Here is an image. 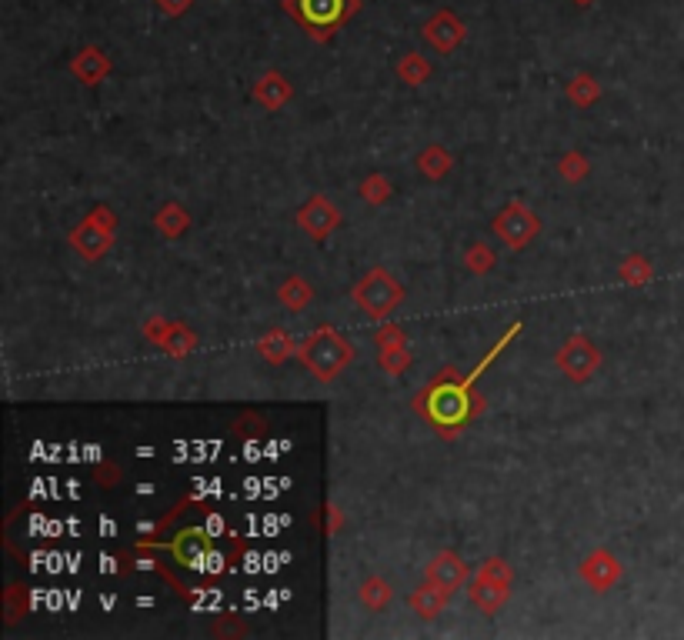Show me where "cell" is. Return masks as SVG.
I'll return each instance as SVG.
<instances>
[{"instance_id":"obj_1","label":"cell","mask_w":684,"mask_h":640,"mask_svg":"<svg viewBox=\"0 0 684 640\" xmlns=\"http://www.w3.org/2000/svg\"><path fill=\"white\" fill-rule=\"evenodd\" d=\"M297 357L304 360L307 370H311L314 377L334 380L344 367L351 364L354 347L341 334H337L334 327H321V330H314V334L307 337V340H301V347H297Z\"/></svg>"},{"instance_id":"obj_2","label":"cell","mask_w":684,"mask_h":640,"mask_svg":"<svg viewBox=\"0 0 684 640\" xmlns=\"http://www.w3.org/2000/svg\"><path fill=\"white\" fill-rule=\"evenodd\" d=\"M511 584H514V570L508 560L501 557H488L478 567V574L468 580V594L471 604L484 610V614H498L504 607V600L511 597Z\"/></svg>"},{"instance_id":"obj_3","label":"cell","mask_w":684,"mask_h":640,"mask_svg":"<svg viewBox=\"0 0 684 640\" xmlns=\"http://www.w3.org/2000/svg\"><path fill=\"white\" fill-rule=\"evenodd\" d=\"M481 407L478 397H471V390H461V384H441L428 394V414L438 427H461L474 410Z\"/></svg>"},{"instance_id":"obj_4","label":"cell","mask_w":684,"mask_h":640,"mask_svg":"<svg viewBox=\"0 0 684 640\" xmlns=\"http://www.w3.org/2000/svg\"><path fill=\"white\" fill-rule=\"evenodd\" d=\"M354 300L368 310L371 317H388L394 307L404 300V287L394 284V277L384 267H374L371 274H364L354 287Z\"/></svg>"},{"instance_id":"obj_5","label":"cell","mask_w":684,"mask_h":640,"mask_svg":"<svg viewBox=\"0 0 684 640\" xmlns=\"http://www.w3.org/2000/svg\"><path fill=\"white\" fill-rule=\"evenodd\" d=\"M111 230H114V214L107 207H97L91 217L71 234V244L77 247V254H84L87 260H101L111 250Z\"/></svg>"},{"instance_id":"obj_6","label":"cell","mask_w":684,"mask_h":640,"mask_svg":"<svg viewBox=\"0 0 684 640\" xmlns=\"http://www.w3.org/2000/svg\"><path fill=\"white\" fill-rule=\"evenodd\" d=\"M538 230H541L538 217H534V210H528L524 204H508L498 217H494V234L514 250L528 247L531 240L538 237Z\"/></svg>"},{"instance_id":"obj_7","label":"cell","mask_w":684,"mask_h":640,"mask_svg":"<svg viewBox=\"0 0 684 640\" xmlns=\"http://www.w3.org/2000/svg\"><path fill=\"white\" fill-rule=\"evenodd\" d=\"M167 547H171V554L191 570H214V564H217L211 537H207V530H201V527L181 530V534H177Z\"/></svg>"},{"instance_id":"obj_8","label":"cell","mask_w":684,"mask_h":640,"mask_svg":"<svg viewBox=\"0 0 684 640\" xmlns=\"http://www.w3.org/2000/svg\"><path fill=\"white\" fill-rule=\"evenodd\" d=\"M558 367H561L571 380H588V377L594 374V370L601 367V350L594 347L588 337L574 334V337H568V344L561 347Z\"/></svg>"},{"instance_id":"obj_9","label":"cell","mask_w":684,"mask_h":640,"mask_svg":"<svg viewBox=\"0 0 684 640\" xmlns=\"http://www.w3.org/2000/svg\"><path fill=\"white\" fill-rule=\"evenodd\" d=\"M424 577H428L431 584H438L441 590H448V594H454V590H461L471 580V570H468V564H464L461 554H454V550H441V554L431 557Z\"/></svg>"},{"instance_id":"obj_10","label":"cell","mask_w":684,"mask_h":640,"mask_svg":"<svg viewBox=\"0 0 684 640\" xmlns=\"http://www.w3.org/2000/svg\"><path fill=\"white\" fill-rule=\"evenodd\" d=\"M618 577H621V564H618V557L608 554V550H594V554L584 557L581 580L598 590V594H604L608 587L618 584Z\"/></svg>"},{"instance_id":"obj_11","label":"cell","mask_w":684,"mask_h":640,"mask_svg":"<svg viewBox=\"0 0 684 640\" xmlns=\"http://www.w3.org/2000/svg\"><path fill=\"white\" fill-rule=\"evenodd\" d=\"M147 337L174 357L191 354V350L197 347L194 330H187L184 324H171V320H151V324H147Z\"/></svg>"},{"instance_id":"obj_12","label":"cell","mask_w":684,"mask_h":640,"mask_svg":"<svg viewBox=\"0 0 684 640\" xmlns=\"http://www.w3.org/2000/svg\"><path fill=\"white\" fill-rule=\"evenodd\" d=\"M297 14L307 27H334L344 17V0H297Z\"/></svg>"},{"instance_id":"obj_13","label":"cell","mask_w":684,"mask_h":640,"mask_svg":"<svg viewBox=\"0 0 684 640\" xmlns=\"http://www.w3.org/2000/svg\"><path fill=\"white\" fill-rule=\"evenodd\" d=\"M297 220H301V224L311 230L314 237H327L337 227V210L327 204L324 197H314L311 204H307L301 214H297Z\"/></svg>"},{"instance_id":"obj_14","label":"cell","mask_w":684,"mask_h":640,"mask_svg":"<svg viewBox=\"0 0 684 640\" xmlns=\"http://www.w3.org/2000/svg\"><path fill=\"white\" fill-rule=\"evenodd\" d=\"M448 590H441L438 584H424V587H418L411 594V607L418 610V617H424V620H431V617H438L441 610H444V604H448Z\"/></svg>"},{"instance_id":"obj_15","label":"cell","mask_w":684,"mask_h":640,"mask_svg":"<svg viewBox=\"0 0 684 640\" xmlns=\"http://www.w3.org/2000/svg\"><path fill=\"white\" fill-rule=\"evenodd\" d=\"M111 70V60H107L97 47H87L84 54H77L74 60V74L84 80V84H101V77Z\"/></svg>"},{"instance_id":"obj_16","label":"cell","mask_w":684,"mask_h":640,"mask_svg":"<svg viewBox=\"0 0 684 640\" xmlns=\"http://www.w3.org/2000/svg\"><path fill=\"white\" fill-rule=\"evenodd\" d=\"M461 34H464L461 24L454 17H448V14H441L438 20H434V24L424 27V37L434 40V44H438V50H451L461 40Z\"/></svg>"},{"instance_id":"obj_17","label":"cell","mask_w":684,"mask_h":640,"mask_svg":"<svg viewBox=\"0 0 684 640\" xmlns=\"http://www.w3.org/2000/svg\"><path fill=\"white\" fill-rule=\"evenodd\" d=\"M254 97L261 100L267 110H274V107H281L287 97H291V84H287L281 74H267L261 84H257Z\"/></svg>"},{"instance_id":"obj_18","label":"cell","mask_w":684,"mask_h":640,"mask_svg":"<svg viewBox=\"0 0 684 640\" xmlns=\"http://www.w3.org/2000/svg\"><path fill=\"white\" fill-rule=\"evenodd\" d=\"M361 600H364V607H368V610H384L391 604V587L384 584L381 577H368L361 584Z\"/></svg>"},{"instance_id":"obj_19","label":"cell","mask_w":684,"mask_h":640,"mask_svg":"<svg viewBox=\"0 0 684 640\" xmlns=\"http://www.w3.org/2000/svg\"><path fill=\"white\" fill-rule=\"evenodd\" d=\"M311 287L304 284L301 277H291L287 280V284L281 287V304L287 307V310H304L307 304H311Z\"/></svg>"},{"instance_id":"obj_20","label":"cell","mask_w":684,"mask_h":640,"mask_svg":"<svg viewBox=\"0 0 684 640\" xmlns=\"http://www.w3.org/2000/svg\"><path fill=\"white\" fill-rule=\"evenodd\" d=\"M418 164H421V170H424V174H428V177H444V174H448V170H451L454 160H451L448 150H441V147H428V150H424V154L418 157Z\"/></svg>"},{"instance_id":"obj_21","label":"cell","mask_w":684,"mask_h":640,"mask_svg":"<svg viewBox=\"0 0 684 640\" xmlns=\"http://www.w3.org/2000/svg\"><path fill=\"white\" fill-rule=\"evenodd\" d=\"M187 224H191V217H187V210H181L177 204H167L161 214H157V227H161L167 237H177Z\"/></svg>"},{"instance_id":"obj_22","label":"cell","mask_w":684,"mask_h":640,"mask_svg":"<svg viewBox=\"0 0 684 640\" xmlns=\"http://www.w3.org/2000/svg\"><path fill=\"white\" fill-rule=\"evenodd\" d=\"M398 74H401L404 80H408V84H421V80L431 74V67H428V64H421L418 54H408V60H404V64L398 67Z\"/></svg>"},{"instance_id":"obj_23","label":"cell","mask_w":684,"mask_h":640,"mask_svg":"<svg viewBox=\"0 0 684 640\" xmlns=\"http://www.w3.org/2000/svg\"><path fill=\"white\" fill-rule=\"evenodd\" d=\"M361 194H364V200H374V204H381V200L391 197V184L384 177H368L361 184Z\"/></svg>"},{"instance_id":"obj_24","label":"cell","mask_w":684,"mask_h":640,"mask_svg":"<svg viewBox=\"0 0 684 640\" xmlns=\"http://www.w3.org/2000/svg\"><path fill=\"white\" fill-rule=\"evenodd\" d=\"M571 97L578 100L581 107H588L591 100H598V84H594L591 77H578V80L571 84Z\"/></svg>"},{"instance_id":"obj_25","label":"cell","mask_w":684,"mask_h":640,"mask_svg":"<svg viewBox=\"0 0 684 640\" xmlns=\"http://www.w3.org/2000/svg\"><path fill=\"white\" fill-rule=\"evenodd\" d=\"M468 267L474 270V274H484V270H491L494 267V254H491V250L488 247H471L468 250Z\"/></svg>"},{"instance_id":"obj_26","label":"cell","mask_w":684,"mask_h":640,"mask_svg":"<svg viewBox=\"0 0 684 640\" xmlns=\"http://www.w3.org/2000/svg\"><path fill=\"white\" fill-rule=\"evenodd\" d=\"M261 350H264V357L281 360V357L287 354V350H294V347H291V340H287L284 334H271V340H264Z\"/></svg>"},{"instance_id":"obj_27","label":"cell","mask_w":684,"mask_h":640,"mask_svg":"<svg viewBox=\"0 0 684 640\" xmlns=\"http://www.w3.org/2000/svg\"><path fill=\"white\" fill-rule=\"evenodd\" d=\"M561 174L568 177V180H581L584 174H588V164H584L581 154H568V157L561 160Z\"/></svg>"}]
</instances>
